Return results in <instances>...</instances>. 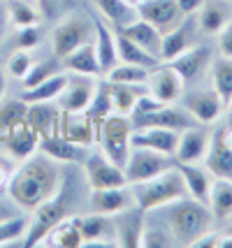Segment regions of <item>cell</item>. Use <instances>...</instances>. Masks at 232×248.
<instances>
[{
    "label": "cell",
    "instance_id": "cell-49",
    "mask_svg": "<svg viewBox=\"0 0 232 248\" xmlns=\"http://www.w3.org/2000/svg\"><path fill=\"white\" fill-rule=\"evenodd\" d=\"M218 241H221V234L214 232V230H209V232H204L193 246L195 248H218Z\"/></svg>",
    "mask_w": 232,
    "mask_h": 248
},
{
    "label": "cell",
    "instance_id": "cell-30",
    "mask_svg": "<svg viewBox=\"0 0 232 248\" xmlns=\"http://www.w3.org/2000/svg\"><path fill=\"white\" fill-rule=\"evenodd\" d=\"M65 84H67V77L58 72V75L49 77L46 81L37 84V86L23 88V93H21L19 100H23L26 105H35V102H54V100H58V95L63 93Z\"/></svg>",
    "mask_w": 232,
    "mask_h": 248
},
{
    "label": "cell",
    "instance_id": "cell-37",
    "mask_svg": "<svg viewBox=\"0 0 232 248\" xmlns=\"http://www.w3.org/2000/svg\"><path fill=\"white\" fill-rule=\"evenodd\" d=\"M149 75H151L149 67L133 65V63H121V61H119V63L105 75V79H109L114 84H139V86H142V84L149 81Z\"/></svg>",
    "mask_w": 232,
    "mask_h": 248
},
{
    "label": "cell",
    "instance_id": "cell-8",
    "mask_svg": "<svg viewBox=\"0 0 232 248\" xmlns=\"http://www.w3.org/2000/svg\"><path fill=\"white\" fill-rule=\"evenodd\" d=\"M84 174H86V184H89L91 190L128 186L125 184L123 170L116 162H111L105 153H91V155H86V160H84Z\"/></svg>",
    "mask_w": 232,
    "mask_h": 248
},
{
    "label": "cell",
    "instance_id": "cell-31",
    "mask_svg": "<svg viewBox=\"0 0 232 248\" xmlns=\"http://www.w3.org/2000/svg\"><path fill=\"white\" fill-rule=\"evenodd\" d=\"M116 51H119V61L121 63H133V65H142L154 70L160 65V58L151 56L149 51H144L139 44H135L130 37H125L123 32H116Z\"/></svg>",
    "mask_w": 232,
    "mask_h": 248
},
{
    "label": "cell",
    "instance_id": "cell-47",
    "mask_svg": "<svg viewBox=\"0 0 232 248\" xmlns=\"http://www.w3.org/2000/svg\"><path fill=\"white\" fill-rule=\"evenodd\" d=\"M216 35H218V51H221V56L223 58H232V19Z\"/></svg>",
    "mask_w": 232,
    "mask_h": 248
},
{
    "label": "cell",
    "instance_id": "cell-51",
    "mask_svg": "<svg viewBox=\"0 0 232 248\" xmlns=\"http://www.w3.org/2000/svg\"><path fill=\"white\" fill-rule=\"evenodd\" d=\"M19 206L14 204V202H0V223L2 220H7V218H14V216H19V211H16Z\"/></svg>",
    "mask_w": 232,
    "mask_h": 248
},
{
    "label": "cell",
    "instance_id": "cell-14",
    "mask_svg": "<svg viewBox=\"0 0 232 248\" xmlns=\"http://www.w3.org/2000/svg\"><path fill=\"white\" fill-rule=\"evenodd\" d=\"M98 79L89 75H72L67 77V84L63 93L58 95V107L61 111H84L89 107L91 97L95 93Z\"/></svg>",
    "mask_w": 232,
    "mask_h": 248
},
{
    "label": "cell",
    "instance_id": "cell-21",
    "mask_svg": "<svg viewBox=\"0 0 232 248\" xmlns=\"http://www.w3.org/2000/svg\"><path fill=\"white\" fill-rule=\"evenodd\" d=\"M174 167L177 172L181 174L184 179V186H186L188 197L198 200L202 204L209 202V190H211V174L200 167V162H177L174 160Z\"/></svg>",
    "mask_w": 232,
    "mask_h": 248
},
{
    "label": "cell",
    "instance_id": "cell-27",
    "mask_svg": "<svg viewBox=\"0 0 232 248\" xmlns=\"http://www.w3.org/2000/svg\"><path fill=\"white\" fill-rule=\"evenodd\" d=\"M93 2V7L98 10V14L102 19H107L111 21L119 31L125 28L128 23H133L139 14H137V7L133 5H128L125 0H91Z\"/></svg>",
    "mask_w": 232,
    "mask_h": 248
},
{
    "label": "cell",
    "instance_id": "cell-11",
    "mask_svg": "<svg viewBox=\"0 0 232 248\" xmlns=\"http://www.w3.org/2000/svg\"><path fill=\"white\" fill-rule=\"evenodd\" d=\"M184 79L179 77L177 70H172L167 63H160L158 67L151 70V75H149V81H146V91L155 97V100H160L163 105H174L181 100L184 95Z\"/></svg>",
    "mask_w": 232,
    "mask_h": 248
},
{
    "label": "cell",
    "instance_id": "cell-2",
    "mask_svg": "<svg viewBox=\"0 0 232 248\" xmlns=\"http://www.w3.org/2000/svg\"><path fill=\"white\" fill-rule=\"evenodd\" d=\"M167 218V230L177 241V246H193L204 232L211 230L214 214L207 204L193 197H181L163 206Z\"/></svg>",
    "mask_w": 232,
    "mask_h": 248
},
{
    "label": "cell",
    "instance_id": "cell-19",
    "mask_svg": "<svg viewBox=\"0 0 232 248\" xmlns=\"http://www.w3.org/2000/svg\"><path fill=\"white\" fill-rule=\"evenodd\" d=\"M37 151L45 153V155H49V158L56 160V162H79V165H84L86 155H89L84 144H75V141L61 137L58 132L40 137V146H37Z\"/></svg>",
    "mask_w": 232,
    "mask_h": 248
},
{
    "label": "cell",
    "instance_id": "cell-25",
    "mask_svg": "<svg viewBox=\"0 0 232 248\" xmlns=\"http://www.w3.org/2000/svg\"><path fill=\"white\" fill-rule=\"evenodd\" d=\"M42 244L54 248H81L84 237L79 230V216H65L61 223H56L49 230V234L42 239Z\"/></svg>",
    "mask_w": 232,
    "mask_h": 248
},
{
    "label": "cell",
    "instance_id": "cell-22",
    "mask_svg": "<svg viewBox=\"0 0 232 248\" xmlns=\"http://www.w3.org/2000/svg\"><path fill=\"white\" fill-rule=\"evenodd\" d=\"M204 170L214 176V179H225L232 181V149L223 140V130L211 135L209 151L204 155Z\"/></svg>",
    "mask_w": 232,
    "mask_h": 248
},
{
    "label": "cell",
    "instance_id": "cell-55",
    "mask_svg": "<svg viewBox=\"0 0 232 248\" xmlns=\"http://www.w3.org/2000/svg\"><path fill=\"white\" fill-rule=\"evenodd\" d=\"M5 23H7V14L0 10V37H2V32H5Z\"/></svg>",
    "mask_w": 232,
    "mask_h": 248
},
{
    "label": "cell",
    "instance_id": "cell-40",
    "mask_svg": "<svg viewBox=\"0 0 232 248\" xmlns=\"http://www.w3.org/2000/svg\"><path fill=\"white\" fill-rule=\"evenodd\" d=\"M61 58H49V61H37V63L31 65V70H28V75L23 77V88H33L37 86V84H42V81H46L49 77H54L61 72Z\"/></svg>",
    "mask_w": 232,
    "mask_h": 248
},
{
    "label": "cell",
    "instance_id": "cell-46",
    "mask_svg": "<svg viewBox=\"0 0 232 248\" xmlns=\"http://www.w3.org/2000/svg\"><path fill=\"white\" fill-rule=\"evenodd\" d=\"M14 44L16 49H23V51H31L40 44V28L37 26H26V28H19L16 37H14Z\"/></svg>",
    "mask_w": 232,
    "mask_h": 248
},
{
    "label": "cell",
    "instance_id": "cell-29",
    "mask_svg": "<svg viewBox=\"0 0 232 248\" xmlns=\"http://www.w3.org/2000/svg\"><path fill=\"white\" fill-rule=\"evenodd\" d=\"M225 0H204L202 7H200L195 14H198V26L202 32L207 35H216L225 23L230 21V14L223 7Z\"/></svg>",
    "mask_w": 232,
    "mask_h": 248
},
{
    "label": "cell",
    "instance_id": "cell-13",
    "mask_svg": "<svg viewBox=\"0 0 232 248\" xmlns=\"http://www.w3.org/2000/svg\"><path fill=\"white\" fill-rule=\"evenodd\" d=\"M179 130L172 128H133V135H130V146H142V149H151V151H158L163 155H170L174 158V151L179 146Z\"/></svg>",
    "mask_w": 232,
    "mask_h": 248
},
{
    "label": "cell",
    "instance_id": "cell-9",
    "mask_svg": "<svg viewBox=\"0 0 232 248\" xmlns=\"http://www.w3.org/2000/svg\"><path fill=\"white\" fill-rule=\"evenodd\" d=\"M111 227H114V244L123 248H137L142 239L144 225H146V211L139 209L137 204L128 206L119 211L116 216H111Z\"/></svg>",
    "mask_w": 232,
    "mask_h": 248
},
{
    "label": "cell",
    "instance_id": "cell-12",
    "mask_svg": "<svg viewBox=\"0 0 232 248\" xmlns=\"http://www.w3.org/2000/svg\"><path fill=\"white\" fill-rule=\"evenodd\" d=\"M181 107L186 109L193 119L202 123V125H211L221 119L225 111L221 95L211 88V91H193L188 95H181Z\"/></svg>",
    "mask_w": 232,
    "mask_h": 248
},
{
    "label": "cell",
    "instance_id": "cell-48",
    "mask_svg": "<svg viewBox=\"0 0 232 248\" xmlns=\"http://www.w3.org/2000/svg\"><path fill=\"white\" fill-rule=\"evenodd\" d=\"M14 170H16V167H14V162H12V155L10 158L0 155V190H7V184H10Z\"/></svg>",
    "mask_w": 232,
    "mask_h": 248
},
{
    "label": "cell",
    "instance_id": "cell-50",
    "mask_svg": "<svg viewBox=\"0 0 232 248\" xmlns=\"http://www.w3.org/2000/svg\"><path fill=\"white\" fill-rule=\"evenodd\" d=\"M179 7H181V12L186 14V16H190V14H195V12L202 7V2L204 0H177Z\"/></svg>",
    "mask_w": 232,
    "mask_h": 248
},
{
    "label": "cell",
    "instance_id": "cell-36",
    "mask_svg": "<svg viewBox=\"0 0 232 248\" xmlns=\"http://www.w3.org/2000/svg\"><path fill=\"white\" fill-rule=\"evenodd\" d=\"M111 225V216L105 214H89V216H79V230H81V237H84V246H93L95 241L105 237V232Z\"/></svg>",
    "mask_w": 232,
    "mask_h": 248
},
{
    "label": "cell",
    "instance_id": "cell-15",
    "mask_svg": "<svg viewBox=\"0 0 232 248\" xmlns=\"http://www.w3.org/2000/svg\"><path fill=\"white\" fill-rule=\"evenodd\" d=\"M5 146H7V151H10V155L14 160H26V158H31L37 151L40 135L31 125V121L23 116V119L14 121L10 125L7 135H5Z\"/></svg>",
    "mask_w": 232,
    "mask_h": 248
},
{
    "label": "cell",
    "instance_id": "cell-23",
    "mask_svg": "<svg viewBox=\"0 0 232 248\" xmlns=\"http://www.w3.org/2000/svg\"><path fill=\"white\" fill-rule=\"evenodd\" d=\"M93 32H95V56L100 63V72L102 77L109 72L114 65L119 63V51H116V35L109 31V26L102 21V16L93 19Z\"/></svg>",
    "mask_w": 232,
    "mask_h": 248
},
{
    "label": "cell",
    "instance_id": "cell-32",
    "mask_svg": "<svg viewBox=\"0 0 232 248\" xmlns=\"http://www.w3.org/2000/svg\"><path fill=\"white\" fill-rule=\"evenodd\" d=\"M207 206L211 209L214 218H218V220L232 218V181L214 179V181H211L209 202H207Z\"/></svg>",
    "mask_w": 232,
    "mask_h": 248
},
{
    "label": "cell",
    "instance_id": "cell-16",
    "mask_svg": "<svg viewBox=\"0 0 232 248\" xmlns=\"http://www.w3.org/2000/svg\"><path fill=\"white\" fill-rule=\"evenodd\" d=\"M56 132L75 144L89 146L91 141L98 140V123L91 116H86L84 111H61Z\"/></svg>",
    "mask_w": 232,
    "mask_h": 248
},
{
    "label": "cell",
    "instance_id": "cell-10",
    "mask_svg": "<svg viewBox=\"0 0 232 248\" xmlns=\"http://www.w3.org/2000/svg\"><path fill=\"white\" fill-rule=\"evenodd\" d=\"M137 14L149 23H154L163 35L181 26L184 16H186L177 0H142L137 5Z\"/></svg>",
    "mask_w": 232,
    "mask_h": 248
},
{
    "label": "cell",
    "instance_id": "cell-5",
    "mask_svg": "<svg viewBox=\"0 0 232 248\" xmlns=\"http://www.w3.org/2000/svg\"><path fill=\"white\" fill-rule=\"evenodd\" d=\"M130 135H133V123L128 116H121V114H109L98 125L100 149L121 170L128 160V153H130Z\"/></svg>",
    "mask_w": 232,
    "mask_h": 248
},
{
    "label": "cell",
    "instance_id": "cell-54",
    "mask_svg": "<svg viewBox=\"0 0 232 248\" xmlns=\"http://www.w3.org/2000/svg\"><path fill=\"white\" fill-rule=\"evenodd\" d=\"M223 140H225V144L232 149V125L228 130H223Z\"/></svg>",
    "mask_w": 232,
    "mask_h": 248
},
{
    "label": "cell",
    "instance_id": "cell-6",
    "mask_svg": "<svg viewBox=\"0 0 232 248\" xmlns=\"http://www.w3.org/2000/svg\"><path fill=\"white\" fill-rule=\"evenodd\" d=\"M174 165L170 160V155H163L151 149H142V146H130L128 160L123 165V174H125V184H139L146 179H154L160 172H165Z\"/></svg>",
    "mask_w": 232,
    "mask_h": 248
},
{
    "label": "cell",
    "instance_id": "cell-26",
    "mask_svg": "<svg viewBox=\"0 0 232 248\" xmlns=\"http://www.w3.org/2000/svg\"><path fill=\"white\" fill-rule=\"evenodd\" d=\"M63 67H65L70 75H89V77H102L100 72V63L98 56H95V44L86 42L77 46L75 51L63 58Z\"/></svg>",
    "mask_w": 232,
    "mask_h": 248
},
{
    "label": "cell",
    "instance_id": "cell-3",
    "mask_svg": "<svg viewBox=\"0 0 232 248\" xmlns=\"http://www.w3.org/2000/svg\"><path fill=\"white\" fill-rule=\"evenodd\" d=\"M130 186V193H133L135 204L144 209L146 214L151 211H158L165 204L174 202V200H181L186 197V186H184V179L181 174L177 172V167L172 165L170 170L160 172L154 179H146V181H139V184H128Z\"/></svg>",
    "mask_w": 232,
    "mask_h": 248
},
{
    "label": "cell",
    "instance_id": "cell-56",
    "mask_svg": "<svg viewBox=\"0 0 232 248\" xmlns=\"http://www.w3.org/2000/svg\"><path fill=\"white\" fill-rule=\"evenodd\" d=\"M225 109H228V121H230V125H232V100L225 105Z\"/></svg>",
    "mask_w": 232,
    "mask_h": 248
},
{
    "label": "cell",
    "instance_id": "cell-1",
    "mask_svg": "<svg viewBox=\"0 0 232 248\" xmlns=\"http://www.w3.org/2000/svg\"><path fill=\"white\" fill-rule=\"evenodd\" d=\"M63 172L58 162L51 160L49 155H31L21 160V165L14 170L10 184H7V195L14 204L23 211H35L37 206L46 202L51 195L58 193L63 186Z\"/></svg>",
    "mask_w": 232,
    "mask_h": 248
},
{
    "label": "cell",
    "instance_id": "cell-52",
    "mask_svg": "<svg viewBox=\"0 0 232 248\" xmlns=\"http://www.w3.org/2000/svg\"><path fill=\"white\" fill-rule=\"evenodd\" d=\"M218 248H232V234H221Z\"/></svg>",
    "mask_w": 232,
    "mask_h": 248
},
{
    "label": "cell",
    "instance_id": "cell-33",
    "mask_svg": "<svg viewBox=\"0 0 232 248\" xmlns=\"http://www.w3.org/2000/svg\"><path fill=\"white\" fill-rule=\"evenodd\" d=\"M109 81V79H107ZM111 86V107H114V114H121V116H130L137 97L146 93V84H114L109 81Z\"/></svg>",
    "mask_w": 232,
    "mask_h": 248
},
{
    "label": "cell",
    "instance_id": "cell-18",
    "mask_svg": "<svg viewBox=\"0 0 232 248\" xmlns=\"http://www.w3.org/2000/svg\"><path fill=\"white\" fill-rule=\"evenodd\" d=\"M209 144H211V135L207 130L198 128V125L181 130L179 146H177V151H174V160L177 162H202L207 151H209Z\"/></svg>",
    "mask_w": 232,
    "mask_h": 248
},
{
    "label": "cell",
    "instance_id": "cell-53",
    "mask_svg": "<svg viewBox=\"0 0 232 248\" xmlns=\"http://www.w3.org/2000/svg\"><path fill=\"white\" fill-rule=\"evenodd\" d=\"M5 88H7V79H5V70L0 67V100L5 95Z\"/></svg>",
    "mask_w": 232,
    "mask_h": 248
},
{
    "label": "cell",
    "instance_id": "cell-34",
    "mask_svg": "<svg viewBox=\"0 0 232 248\" xmlns=\"http://www.w3.org/2000/svg\"><path fill=\"white\" fill-rule=\"evenodd\" d=\"M190 46H193V37H190L186 26L181 23L174 31L163 35V42H160V63H167V61L177 58L179 54H184Z\"/></svg>",
    "mask_w": 232,
    "mask_h": 248
},
{
    "label": "cell",
    "instance_id": "cell-45",
    "mask_svg": "<svg viewBox=\"0 0 232 248\" xmlns=\"http://www.w3.org/2000/svg\"><path fill=\"white\" fill-rule=\"evenodd\" d=\"M72 0H37V10L45 19H63Z\"/></svg>",
    "mask_w": 232,
    "mask_h": 248
},
{
    "label": "cell",
    "instance_id": "cell-39",
    "mask_svg": "<svg viewBox=\"0 0 232 248\" xmlns=\"http://www.w3.org/2000/svg\"><path fill=\"white\" fill-rule=\"evenodd\" d=\"M211 81H214V91L221 95L223 105H228L232 100V58H221L214 63Z\"/></svg>",
    "mask_w": 232,
    "mask_h": 248
},
{
    "label": "cell",
    "instance_id": "cell-17",
    "mask_svg": "<svg viewBox=\"0 0 232 248\" xmlns=\"http://www.w3.org/2000/svg\"><path fill=\"white\" fill-rule=\"evenodd\" d=\"M211 63V51L207 46H190L184 54H179L177 58L167 61V65L172 70H177L179 77L184 79V84H193L200 77L207 72V67Z\"/></svg>",
    "mask_w": 232,
    "mask_h": 248
},
{
    "label": "cell",
    "instance_id": "cell-24",
    "mask_svg": "<svg viewBox=\"0 0 232 248\" xmlns=\"http://www.w3.org/2000/svg\"><path fill=\"white\" fill-rule=\"evenodd\" d=\"M119 32H123L125 37H130L135 44H139L144 51H149L151 56L160 58V42H163V32L155 28L154 23H149L146 19L137 16L133 23H128L125 28H121Z\"/></svg>",
    "mask_w": 232,
    "mask_h": 248
},
{
    "label": "cell",
    "instance_id": "cell-38",
    "mask_svg": "<svg viewBox=\"0 0 232 248\" xmlns=\"http://www.w3.org/2000/svg\"><path fill=\"white\" fill-rule=\"evenodd\" d=\"M7 19H10L16 28H26V26H37L40 23V10L33 7L28 0H7L5 5Z\"/></svg>",
    "mask_w": 232,
    "mask_h": 248
},
{
    "label": "cell",
    "instance_id": "cell-35",
    "mask_svg": "<svg viewBox=\"0 0 232 248\" xmlns=\"http://www.w3.org/2000/svg\"><path fill=\"white\" fill-rule=\"evenodd\" d=\"M84 114L91 116L100 125V121H105L109 114H114V107H111V86L107 79H98L95 84V93L91 97L89 107L84 109Z\"/></svg>",
    "mask_w": 232,
    "mask_h": 248
},
{
    "label": "cell",
    "instance_id": "cell-28",
    "mask_svg": "<svg viewBox=\"0 0 232 248\" xmlns=\"http://www.w3.org/2000/svg\"><path fill=\"white\" fill-rule=\"evenodd\" d=\"M26 119L31 121V125L37 130L40 137L45 135H54L58 130V119H61V107L56 109L51 102H35L28 105Z\"/></svg>",
    "mask_w": 232,
    "mask_h": 248
},
{
    "label": "cell",
    "instance_id": "cell-4",
    "mask_svg": "<svg viewBox=\"0 0 232 248\" xmlns=\"http://www.w3.org/2000/svg\"><path fill=\"white\" fill-rule=\"evenodd\" d=\"M31 214H33L31 225H28V230H26V234H23V239H21L23 241L21 246H26V248L40 246V244H42V239L49 234V230L67 216L65 181H63V186L58 188V193L51 195L46 202H42V204L37 206L35 211H31Z\"/></svg>",
    "mask_w": 232,
    "mask_h": 248
},
{
    "label": "cell",
    "instance_id": "cell-20",
    "mask_svg": "<svg viewBox=\"0 0 232 248\" xmlns=\"http://www.w3.org/2000/svg\"><path fill=\"white\" fill-rule=\"evenodd\" d=\"M133 193L130 186H116V188H100V190H91V209L95 214H105V216H116L119 211L133 206Z\"/></svg>",
    "mask_w": 232,
    "mask_h": 248
},
{
    "label": "cell",
    "instance_id": "cell-43",
    "mask_svg": "<svg viewBox=\"0 0 232 248\" xmlns=\"http://www.w3.org/2000/svg\"><path fill=\"white\" fill-rule=\"evenodd\" d=\"M139 246H144V248H167V246H177V241H174V237H172L170 230H158V227H146L144 225Z\"/></svg>",
    "mask_w": 232,
    "mask_h": 248
},
{
    "label": "cell",
    "instance_id": "cell-42",
    "mask_svg": "<svg viewBox=\"0 0 232 248\" xmlns=\"http://www.w3.org/2000/svg\"><path fill=\"white\" fill-rule=\"evenodd\" d=\"M28 111V105L23 100H16V102H7L5 107H0V141H5V135L14 121H19L26 116Z\"/></svg>",
    "mask_w": 232,
    "mask_h": 248
},
{
    "label": "cell",
    "instance_id": "cell-7",
    "mask_svg": "<svg viewBox=\"0 0 232 248\" xmlns=\"http://www.w3.org/2000/svg\"><path fill=\"white\" fill-rule=\"evenodd\" d=\"M86 42H91V26L84 16H63L51 31V51L61 61Z\"/></svg>",
    "mask_w": 232,
    "mask_h": 248
},
{
    "label": "cell",
    "instance_id": "cell-57",
    "mask_svg": "<svg viewBox=\"0 0 232 248\" xmlns=\"http://www.w3.org/2000/svg\"><path fill=\"white\" fill-rule=\"evenodd\" d=\"M125 2H128V5H133V7H137V5H139L142 0H125Z\"/></svg>",
    "mask_w": 232,
    "mask_h": 248
},
{
    "label": "cell",
    "instance_id": "cell-41",
    "mask_svg": "<svg viewBox=\"0 0 232 248\" xmlns=\"http://www.w3.org/2000/svg\"><path fill=\"white\" fill-rule=\"evenodd\" d=\"M31 225V220L26 216H14V218H7L0 223V246H10L14 241H21L26 230Z\"/></svg>",
    "mask_w": 232,
    "mask_h": 248
},
{
    "label": "cell",
    "instance_id": "cell-44",
    "mask_svg": "<svg viewBox=\"0 0 232 248\" xmlns=\"http://www.w3.org/2000/svg\"><path fill=\"white\" fill-rule=\"evenodd\" d=\"M33 56L31 51H23V49H16L14 54L10 56V61H7V72L12 77H16V79H23V77L28 75V70H31V65H33Z\"/></svg>",
    "mask_w": 232,
    "mask_h": 248
}]
</instances>
